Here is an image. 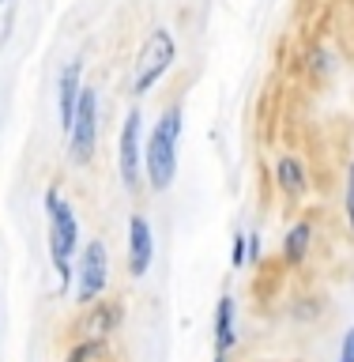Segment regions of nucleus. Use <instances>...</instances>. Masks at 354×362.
Segmentation results:
<instances>
[{
	"mask_svg": "<svg viewBox=\"0 0 354 362\" xmlns=\"http://www.w3.org/2000/svg\"><path fill=\"white\" fill-rule=\"evenodd\" d=\"M117 321H121L117 302H95L87 310V317L79 321V332H83V339H106L113 328H117Z\"/></svg>",
	"mask_w": 354,
	"mask_h": 362,
	"instance_id": "9",
	"label": "nucleus"
},
{
	"mask_svg": "<svg viewBox=\"0 0 354 362\" xmlns=\"http://www.w3.org/2000/svg\"><path fill=\"white\" fill-rule=\"evenodd\" d=\"M79 90H83V79H79V61H68V68L57 79V113H61V129H72L76 106H79Z\"/></svg>",
	"mask_w": 354,
	"mask_h": 362,
	"instance_id": "8",
	"label": "nucleus"
},
{
	"mask_svg": "<svg viewBox=\"0 0 354 362\" xmlns=\"http://www.w3.org/2000/svg\"><path fill=\"white\" fill-rule=\"evenodd\" d=\"M276 177H279L283 192H290V197H302V192H305V170H302L298 158H290V155H287V158H279Z\"/></svg>",
	"mask_w": 354,
	"mask_h": 362,
	"instance_id": "11",
	"label": "nucleus"
},
{
	"mask_svg": "<svg viewBox=\"0 0 354 362\" xmlns=\"http://www.w3.org/2000/svg\"><path fill=\"white\" fill-rule=\"evenodd\" d=\"M339 362H354V328L347 332V339H343V358Z\"/></svg>",
	"mask_w": 354,
	"mask_h": 362,
	"instance_id": "16",
	"label": "nucleus"
},
{
	"mask_svg": "<svg viewBox=\"0 0 354 362\" xmlns=\"http://www.w3.org/2000/svg\"><path fill=\"white\" fill-rule=\"evenodd\" d=\"M219 362H223V358H219Z\"/></svg>",
	"mask_w": 354,
	"mask_h": 362,
	"instance_id": "17",
	"label": "nucleus"
},
{
	"mask_svg": "<svg viewBox=\"0 0 354 362\" xmlns=\"http://www.w3.org/2000/svg\"><path fill=\"white\" fill-rule=\"evenodd\" d=\"M347 219H350V230H354V163L347 170Z\"/></svg>",
	"mask_w": 354,
	"mask_h": 362,
	"instance_id": "14",
	"label": "nucleus"
},
{
	"mask_svg": "<svg viewBox=\"0 0 354 362\" xmlns=\"http://www.w3.org/2000/svg\"><path fill=\"white\" fill-rule=\"evenodd\" d=\"M237 344L234 332V298H219V313H215V347L230 351Z\"/></svg>",
	"mask_w": 354,
	"mask_h": 362,
	"instance_id": "10",
	"label": "nucleus"
},
{
	"mask_svg": "<svg viewBox=\"0 0 354 362\" xmlns=\"http://www.w3.org/2000/svg\"><path fill=\"white\" fill-rule=\"evenodd\" d=\"M305 253H309V226L298 223V226L287 234V260H290V264H298Z\"/></svg>",
	"mask_w": 354,
	"mask_h": 362,
	"instance_id": "13",
	"label": "nucleus"
},
{
	"mask_svg": "<svg viewBox=\"0 0 354 362\" xmlns=\"http://www.w3.org/2000/svg\"><path fill=\"white\" fill-rule=\"evenodd\" d=\"M151 257H155L151 223H147L143 215H132V223H129V268H132V276H147Z\"/></svg>",
	"mask_w": 354,
	"mask_h": 362,
	"instance_id": "7",
	"label": "nucleus"
},
{
	"mask_svg": "<svg viewBox=\"0 0 354 362\" xmlns=\"http://www.w3.org/2000/svg\"><path fill=\"white\" fill-rule=\"evenodd\" d=\"M245 242H249V238L234 234V249H230V260H234V268H242V264H245Z\"/></svg>",
	"mask_w": 354,
	"mask_h": 362,
	"instance_id": "15",
	"label": "nucleus"
},
{
	"mask_svg": "<svg viewBox=\"0 0 354 362\" xmlns=\"http://www.w3.org/2000/svg\"><path fill=\"white\" fill-rule=\"evenodd\" d=\"M177 144H181V110L170 106L158 124L147 136L143 147V163H147V181H151L155 192L170 189V181L177 174Z\"/></svg>",
	"mask_w": 354,
	"mask_h": 362,
	"instance_id": "1",
	"label": "nucleus"
},
{
	"mask_svg": "<svg viewBox=\"0 0 354 362\" xmlns=\"http://www.w3.org/2000/svg\"><path fill=\"white\" fill-rule=\"evenodd\" d=\"M68 362H110V347L106 339H83L72 355H68Z\"/></svg>",
	"mask_w": 354,
	"mask_h": 362,
	"instance_id": "12",
	"label": "nucleus"
},
{
	"mask_svg": "<svg viewBox=\"0 0 354 362\" xmlns=\"http://www.w3.org/2000/svg\"><path fill=\"white\" fill-rule=\"evenodd\" d=\"M95 140H98V95H95V87H83L79 90V106H76L72 129H68V158H72L76 166L90 163Z\"/></svg>",
	"mask_w": 354,
	"mask_h": 362,
	"instance_id": "4",
	"label": "nucleus"
},
{
	"mask_svg": "<svg viewBox=\"0 0 354 362\" xmlns=\"http://www.w3.org/2000/svg\"><path fill=\"white\" fill-rule=\"evenodd\" d=\"M140 110H129L124 117V132H121V151H117V166H121V181L129 189L140 185V163H143V147H140Z\"/></svg>",
	"mask_w": 354,
	"mask_h": 362,
	"instance_id": "6",
	"label": "nucleus"
},
{
	"mask_svg": "<svg viewBox=\"0 0 354 362\" xmlns=\"http://www.w3.org/2000/svg\"><path fill=\"white\" fill-rule=\"evenodd\" d=\"M174 57H177L174 34H170L166 27H158V30H151V38L143 42V49H140V57H136L132 95H147V90H151V87L158 83V76H163L166 68L174 64Z\"/></svg>",
	"mask_w": 354,
	"mask_h": 362,
	"instance_id": "3",
	"label": "nucleus"
},
{
	"mask_svg": "<svg viewBox=\"0 0 354 362\" xmlns=\"http://www.w3.org/2000/svg\"><path fill=\"white\" fill-rule=\"evenodd\" d=\"M45 211H49V253H53L57 276H61V283H64L68 276H72V272H68V260H72L76 245H79V226H76L72 208L64 204V197L57 189L45 192Z\"/></svg>",
	"mask_w": 354,
	"mask_h": 362,
	"instance_id": "2",
	"label": "nucleus"
},
{
	"mask_svg": "<svg viewBox=\"0 0 354 362\" xmlns=\"http://www.w3.org/2000/svg\"><path fill=\"white\" fill-rule=\"evenodd\" d=\"M76 279H79V302H95L102 287L110 279V257H106V245L102 242H87V249L79 253V268H76Z\"/></svg>",
	"mask_w": 354,
	"mask_h": 362,
	"instance_id": "5",
	"label": "nucleus"
}]
</instances>
